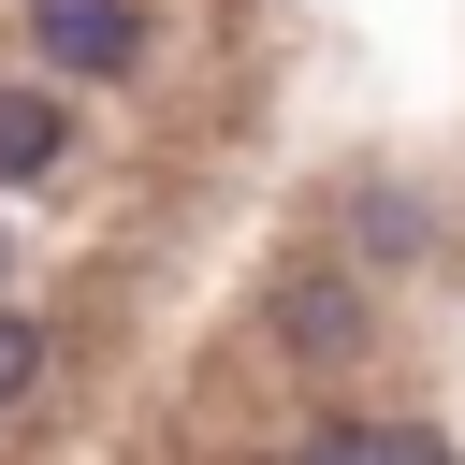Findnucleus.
<instances>
[{
    "label": "nucleus",
    "mask_w": 465,
    "mask_h": 465,
    "mask_svg": "<svg viewBox=\"0 0 465 465\" xmlns=\"http://www.w3.org/2000/svg\"><path fill=\"white\" fill-rule=\"evenodd\" d=\"M29 378H44V320H29V305H0V407H15Z\"/></svg>",
    "instance_id": "5"
},
{
    "label": "nucleus",
    "mask_w": 465,
    "mask_h": 465,
    "mask_svg": "<svg viewBox=\"0 0 465 465\" xmlns=\"http://www.w3.org/2000/svg\"><path fill=\"white\" fill-rule=\"evenodd\" d=\"M29 44L58 87H116L145 73V0H29Z\"/></svg>",
    "instance_id": "1"
},
{
    "label": "nucleus",
    "mask_w": 465,
    "mask_h": 465,
    "mask_svg": "<svg viewBox=\"0 0 465 465\" xmlns=\"http://www.w3.org/2000/svg\"><path fill=\"white\" fill-rule=\"evenodd\" d=\"M363 320H378V305H363V276H334V262H291V276H276V334H291L305 363H349V349H363Z\"/></svg>",
    "instance_id": "2"
},
{
    "label": "nucleus",
    "mask_w": 465,
    "mask_h": 465,
    "mask_svg": "<svg viewBox=\"0 0 465 465\" xmlns=\"http://www.w3.org/2000/svg\"><path fill=\"white\" fill-rule=\"evenodd\" d=\"M291 465H436V436H392V421H320Z\"/></svg>",
    "instance_id": "4"
},
{
    "label": "nucleus",
    "mask_w": 465,
    "mask_h": 465,
    "mask_svg": "<svg viewBox=\"0 0 465 465\" xmlns=\"http://www.w3.org/2000/svg\"><path fill=\"white\" fill-rule=\"evenodd\" d=\"M58 87H0V189H29V174H58Z\"/></svg>",
    "instance_id": "3"
}]
</instances>
